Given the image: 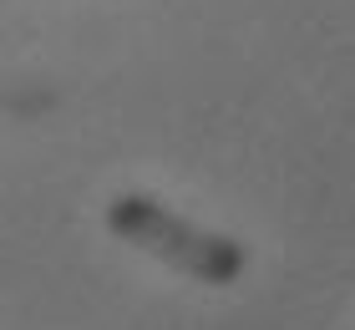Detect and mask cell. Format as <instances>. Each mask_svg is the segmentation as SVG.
I'll list each match as a JSON object with an SVG mask.
<instances>
[{"label":"cell","mask_w":355,"mask_h":330,"mask_svg":"<svg viewBox=\"0 0 355 330\" xmlns=\"http://www.w3.org/2000/svg\"><path fill=\"white\" fill-rule=\"evenodd\" d=\"M112 224H117L122 234H132L137 244H148L157 254H173L178 264H188V270H198L208 279H229L239 264H244V254H239L229 239L193 234V229H183L173 213L148 204V198H117V204H112Z\"/></svg>","instance_id":"6da1fadb"}]
</instances>
